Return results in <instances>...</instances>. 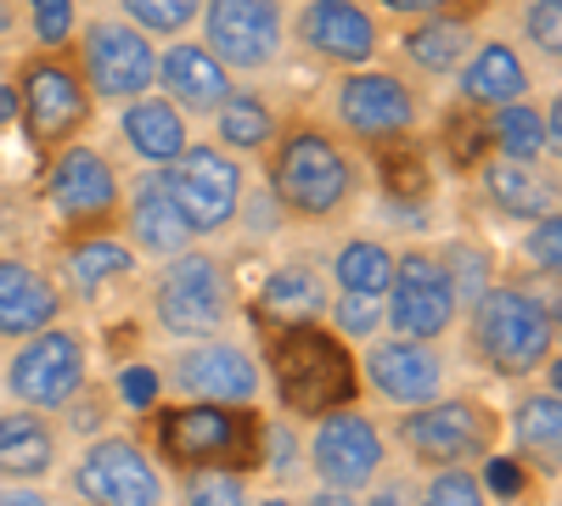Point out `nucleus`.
Instances as JSON below:
<instances>
[{"label":"nucleus","mask_w":562,"mask_h":506,"mask_svg":"<svg viewBox=\"0 0 562 506\" xmlns=\"http://www.w3.org/2000/svg\"><path fill=\"white\" fill-rule=\"evenodd\" d=\"M265 434L270 417L259 405H220V400H164L140 411V445L164 473H265Z\"/></svg>","instance_id":"nucleus-1"},{"label":"nucleus","mask_w":562,"mask_h":506,"mask_svg":"<svg viewBox=\"0 0 562 506\" xmlns=\"http://www.w3.org/2000/svg\"><path fill=\"white\" fill-rule=\"evenodd\" d=\"M68 495L79 506H164L169 484L135 434H102L74 456Z\"/></svg>","instance_id":"nucleus-14"},{"label":"nucleus","mask_w":562,"mask_h":506,"mask_svg":"<svg viewBox=\"0 0 562 506\" xmlns=\"http://www.w3.org/2000/svg\"><path fill=\"white\" fill-rule=\"evenodd\" d=\"M326 119L349 147H389L422 135L428 102H422V85L405 79L400 68L366 63V68H344L338 85L326 90Z\"/></svg>","instance_id":"nucleus-8"},{"label":"nucleus","mask_w":562,"mask_h":506,"mask_svg":"<svg viewBox=\"0 0 562 506\" xmlns=\"http://www.w3.org/2000/svg\"><path fill=\"white\" fill-rule=\"evenodd\" d=\"M164 187H169V198H175V209L186 220V232H192V243H203V237H220V232H231V225L243 220L248 164L192 135L186 153L175 164H164Z\"/></svg>","instance_id":"nucleus-11"},{"label":"nucleus","mask_w":562,"mask_h":506,"mask_svg":"<svg viewBox=\"0 0 562 506\" xmlns=\"http://www.w3.org/2000/svg\"><path fill=\"white\" fill-rule=\"evenodd\" d=\"M140 259L124 248V237L119 232H108V237H79V243H63V293H74V299H97L102 288H113V282H124V276L135 270Z\"/></svg>","instance_id":"nucleus-32"},{"label":"nucleus","mask_w":562,"mask_h":506,"mask_svg":"<svg viewBox=\"0 0 562 506\" xmlns=\"http://www.w3.org/2000/svg\"><path fill=\"white\" fill-rule=\"evenodd\" d=\"M23 7V29L40 52H57V45H74L79 29V0H18Z\"/></svg>","instance_id":"nucleus-38"},{"label":"nucleus","mask_w":562,"mask_h":506,"mask_svg":"<svg viewBox=\"0 0 562 506\" xmlns=\"http://www.w3.org/2000/svg\"><path fill=\"white\" fill-rule=\"evenodd\" d=\"M288 45L326 68H366L383 57V18L366 0H299V12H288Z\"/></svg>","instance_id":"nucleus-19"},{"label":"nucleus","mask_w":562,"mask_h":506,"mask_svg":"<svg viewBox=\"0 0 562 506\" xmlns=\"http://www.w3.org/2000/svg\"><path fill=\"white\" fill-rule=\"evenodd\" d=\"M164 389L180 400H220V405H259L265 372L259 355H248L237 338H198V344H175L158 366Z\"/></svg>","instance_id":"nucleus-18"},{"label":"nucleus","mask_w":562,"mask_h":506,"mask_svg":"<svg viewBox=\"0 0 562 506\" xmlns=\"http://www.w3.org/2000/svg\"><path fill=\"white\" fill-rule=\"evenodd\" d=\"M501 428L512 434V445L524 450V462L540 468L546 479H557V456H562V394L551 389H529L512 417H501Z\"/></svg>","instance_id":"nucleus-31"},{"label":"nucleus","mask_w":562,"mask_h":506,"mask_svg":"<svg viewBox=\"0 0 562 506\" xmlns=\"http://www.w3.org/2000/svg\"><path fill=\"white\" fill-rule=\"evenodd\" d=\"M63 417H45L29 405L0 411V484H45L63 468Z\"/></svg>","instance_id":"nucleus-23"},{"label":"nucleus","mask_w":562,"mask_h":506,"mask_svg":"<svg viewBox=\"0 0 562 506\" xmlns=\"http://www.w3.org/2000/svg\"><path fill=\"white\" fill-rule=\"evenodd\" d=\"M360 360V394L383 400L394 411H416V405H434L450 394V355L439 344H416L400 333H378L366 338Z\"/></svg>","instance_id":"nucleus-17"},{"label":"nucleus","mask_w":562,"mask_h":506,"mask_svg":"<svg viewBox=\"0 0 562 506\" xmlns=\"http://www.w3.org/2000/svg\"><path fill=\"white\" fill-rule=\"evenodd\" d=\"M74 63L90 85L97 108H124L135 97H147L158 85V45L130 29L124 18H79L74 29Z\"/></svg>","instance_id":"nucleus-12"},{"label":"nucleus","mask_w":562,"mask_h":506,"mask_svg":"<svg viewBox=\"0 0 562 506\" xmlns=\"http://www.w3.org/2000/svg\"><path fill=\"white\" fill-rule=\"evenodd\" d=\"M147 304H153L158 333L175 338V344L225 338L231 321H237V288H231L225 259L209 254V248H198V243L158 265Z\"/></svg>","instance_id":"nucleus-7"},{"label":"nucleus","mask_w":562,"mask_h":506,"mask_svg":"<svg viewBox=\"0 0 562 506\" xmlns=\"http://www.w3.org/2000/svg\"><path fill=\"white\" fill-rule=\"evenodd\" d=\"M254 506H299V495H265V501H254Z\"/></svg>","instance_id":"nucleus-49"},{"label":"nucleus","mask_w":562,"mask_h":506,"mask_svg":"<svg viewBox=\"0 0 562 506\" xmlns=\"http://www.w3.org/2000/svg\"><path fill=\"white\" fill-rule=\"evenodd\" d=\"M299 506H360V495H349V490H333V484H315Z\"/></svg>","instance_id":"nucleus-47"},{"label":"nucleus","mask_w":562,"mask_h":506,"mask_svg":"<svg viewBox=\"0 0 562 506\" xmlns=\"http://www.w3.org/2000/svg\"><path fill=\"white\" fill-rule=\"evenodd\" d=\"M378 18H434V12H456V18H479L484 0H366Z\"/></svg>","instance_id":"nucleus-43"},{"label":"nucleus","mask_w":562,"mask_h":506,"mask_svg":"<svg viewBox=\"0 0 562 506\" xmlns=\"http://www.w3.org/2000/svg\"><path fill=\"white\" fill-rule=\"evenodd\" d=\"M180 506H254L243 473H180Z\"/></svg>","instance_id":"nucleus-41"},{"label":"nucleus","mask_w":562,"mask_h":506,"mask_svg":"<svg viewBox=\"0 0 562 506\" xmlns=\"http://www.w3.org/2000/svg\"><path fill=\"white\" fill-rule=\"evenodd\" d=\"M360 506H416V479H405V468H383L360 490Z\"/></svg>","instance_id":"nucleus-44"},{"label":"nucleus","mask_w":562,"mask_h":506,"mask_svg":"<svg viewBox=\"0 0 562 506\" xmlns=\"http://www.w3.org/2000/svg\"><path fill=\"white\" fill-rule=\"evenodd\" d=\"M450 97L467 113H495L512 102H529L535 97V63L506 34H479L467 63L450 74Z\"/></svg>","instance_id":"nucleus-20"},{"label":"nucleus","mask_w":562,"mask_h":506,"mask_svg":"<svg viewBox=\"0 0 562 506\" xmlns=\"http://www.w3.org/2000/svg\"><path fill=\"white\" fill-rule=\"evenodd\" d=\"M439 265H445V276H450V288H456V304H461V315L479 304V293L495 282V259L479 248V243H445L439 248Z\"/></svg>","instance_id":"nucleus-37"},{"label":"nucleus","mask_w":562,"mask_h":506,"mask_svg":"<svg viewBox=\"0 0 562 506\" xmlns=\"http://www.w3.org/2000/svg\"><path fill=\"white\" fill-rule=\"evenodd\" d=\"M209 119H214V135H209V142L225 147L231 158H265L270 142L281 135V124H288V119H281V108L265 97V90H248V85L231 90V97H225Z\"/></svg>","instance_id":"nucleus-30"},{"label":"nucleus","mask_w":562,"mask_h":506,"mask_svg":"<svg viewBox=\"0 0 562 506\" xmlns=\"http://www.w3.org/2000/svg\"><path fill=\"white\" fill-rule=\"evenodd\" d=\"M153 90L164 102H175L186 119H209L231 90H237V74H231L198 34H186V40L158 45V85Z\"/></svg>","instance_id":"nucleus-22"},{"label":"nucleus","mask_w":562,"mask_h":506,"mask_svg":"<svg viewBox=\"0 0 562 506\" xmlns=\"http://www.w3.org/2000/svg\"><path fill=\"white\" fill-rule=\"evenodd\" d=\"M456 327H461V304L439 265V248L428 243L394 248V282L383 293V333H400L416 344H445Z\"/></svg>","instance_id":"nucleus-13"},{"label":"nucleus","mask_w":562,"mask_h":506,"mask_svg":"<svg viewBox=\"0 0 562 506\" xmlns=\"http://www.w3.org/2000/svg\"><path fill=\"white\" fill-rule=\"evenodd\" d=\"M479 198L501 220L535 225L540 214H557V164H512V158H484L473 169Z\"/></svg>","instance_id":"nucleus-28"},{"label":"nucleus","mask_w":562,"mask_h":506,"mask_svg":"<svg viewBox=\"0 0 562 506\" xmlns=\"http://www.w3.org/2000/svg\"><path fill=\"white\" fill-rule=\"evenodd\" d=\"M18 29H23V7L18 0H0V45H7Z\"/></svg>","instance_id":"nucleus-48"},{"label":"nucleus","mask_w":562,"mask_h":506,"mask_svg":"<svg viewBox=\"0 0 562 506\" xmlns=\"http://www.w3.org/2000/svg\"><path fill=\"white\" fill-rule=\"evenodd\" d=\"M416 506H490V490L473 468H439L416 484Z\"/></svg>","instance_id":"nucleus-39"},{"label":"nucleus","mask_w":562,"mask_h":506,"mask_svg":"<svg viewBox=\"0 0 562 506\" xmlns=\"http://www.w3.org/2000/svg\"><path fill=\"white\" fill-rule=\"evenodd\" d=\"M326 327H333L344 344H366L383 333V299H360V293H333L326 304Z\"/></svg>","instance_id":"nucleus-40"},{"label":"nucleus","mask_w":562,"mask_h":506,"mask_svg":"<svg viewBox=\"0 0 562 506\" xmlns=\"http://www.w3.org/2000/svg\"><path fill=\"white\" fill-rule=\"evenodd\" d=\"M158 389H164L158 366H130V372L119 378V400L135 405V411H153V405H158Z\"/></svg>","instance_id":"nucleus-45"},{"label":"nucleus","mask_w":562,"mask_h":506,"mask_svg":"<svg viewBox=\"0 0 562 506\" xmlns=\"http://www.w3.org/2000/svg\"><path fill=\"white\" fill-rule=\"evenodd\" d=\"M518 45L524 57H540L546 68L562 63V0H524L518 7Z\"/></svg>","instance_id":"nucleus-36"},{"label":"nucleus","mask_w":562,"mask_h":506,"mask_svg":"<svg viewBox=\"0 0 562 506\" xmlns=\"http://www.w3.org/2000/svg\"><path fill=\"white\" fill-rule=\"evenodd\" d=\"M68 315V293L52 270L29 259H0V344L34 338Z\"/></svg>","instance_id":"nucleus-24"},{"label":"nucleus","mask_w":562,"mask_h":506,"mask_svg":"<svg viewBox=\"0 0 562 506\" xmlns=\"http://www.w3.org/2000/svg\"><path fill=\"white\" fill-rule=\"evenodd\" d=\"M12 102L40 158L85 142L90 124H97V97H90V85L74 63V45H57V52L34 45V52H23L12 68Z\"/></svg>","instance_id":"nucleus-5"},{"label":"nucleus","mask_w":562,"mask_h":506,"mask_svg":"<svg viewBox=\"0 0 562 506\" xmlns=\"http://www.w3.org/2000/svg\"><path fill=\"white\" fill-rule=\"evenodd\" d=\"M0 506H57L45 484H0Z\"/></svg>","instance_id":"nucleus-46"},{"label":"nucleus","mask_w":562,"mask_h":506,"mask_svg":"<svg viewBox=\"0 0 562 506\" xmlns=\"http://www.w3.org/2000/svg\"><path fill=\"white\" fill-rule=\"evenodd\" d=\"M119 237L147 265H164L192 248V232H186V220L164 187V169H135V180L124 187V209H119Z\"/></svg>","instance_id":"nucleus-21"},{"label":"nucleus","mask_w":562,"mask_h":506,"mask_svg":"<svg viewBox=\"0 0 562 506\" xmlns=\"http://www.w3.org/2000/svg\"><path fill=\"white\" fill-rule=\"evenodd\" d=\"M461 321L479 366L506 383L540 378V366L557 355V293L540 299V288L518 276H495Z\"/></svg>","instance_id":"nucleus-4"},{"label":"nucleus","mask_w":562,"mask_h":506,"mask_svg":"<svg viewBox=\"0 0 562 506\" xmlns=\"http://www.w3.org/2000/svg\"><path fill=\"white\" fill-rule=\"evenodd\" d=\"M259 372L270 378L276 405L293 423H315L326 411L360 405V360L326 321L259 327Z\"/></svg>","instance_id":"nucleus-3"},{"label":"nucleus","mask_w":562,"mask_h":506,"mask_svg":"<svg viewBox=\"0 0 562 506\" xmlns=\"http://www.w3.org/2000/svg\"><path fill=\"white\" fill-rule=\"evenodd\" d=\"M333 304V282H326V265L293 254L265 270V282L254 288V321L259 327H293V321H326Z\"/></svg>","instance_id":"nucleus-25"},{"label":"nucleus","mask_w":562,"mask_h":506,"mask_svg":"<svg viewBox=\"0 0 562 506\" xmlns=\"http://www.w3.org/2000/svg\"><path fill=\"white\" fill-rule=\"evenodd\" d=\"M198 40L231 74H270L288 57V0H203Z\"/></svg>","instance_id":"nucleus-16"},{"label":"nucleus","mask_w":562,"mask_h":506,"mask_svg":"<svg viewBox=\"0 0 562 506\" xmlns=\"http://www.w3.org/2000/svg\"><path fill=\"white\" fill-rule=\"evenodd\" d=\"M524 265H529V276L557 282V270H562V214H540L524 232Z\"/></svg>","instance_id":"nucleus-42"},{"label":"nucleus","mask_w":562,"mask_h":506,"mask_svg":"<svg viewBox=\"0 0 562 506\" xmlns=\"http://www.w3.org/2000/svg\"><path fill=\"white\" fill-rule=\"evenodd\" d=\"M0 389H7L12 405L63 417V411L90 389V344H85V333L68 327V321H57V327H45L34 338H18Z\"/></svg>","instance_id":"nucleus-10"},{"label":"nucleus","mask_w":562,"mask_h":506,"mask_svg":"<svg viewBox=\"0 0 562 506\" xmlns=\"http://www.w3.org/2000/svg\"><path fill=\"white\" fill-rule=\"evenodd\" d=\"M333 293H360V299H383L394 282V248L383 237H344L333 265H326Z\"/></svg>","instance_id":"nucleus-34"},{"label":"nucleus","mask_w":562,"mask_h":506,"mask_svg":"<svg viewBox=\"0 0 562 506\" xmlns=\"http://www.w3.org/2000/svg\"><path fill=\"white\" fill-rule=\"evenodd\" d=\"M304 468H310L315 484L360 495L389 468V428L371 417L366 405L326 411V417H315L310 434H304Z\"/></svg>","instance_id":"nucleus-15"},{"label":"nucleus","mask_w":562,"mask_h":506,"mask_svg":"<svg viewBox=\"0 0 562 506\" xmlns=\"http://www.w3.org/2000/svg\"><path fill=\"white\" fill-rule=\"evenodd\" d=\"M34 198L52 209L63 243H79V237H108L119 232V209H124V175L119 164L90 147V142H74L63 153L45 158L40 180H34Z\"/></svg>","instance_id":"nucleus-9"},{"label":"nucleus","mask_w":562,"mask_h":506,"mask_svg":"<svg viewBox=\"0 0 562 506\" xmlns=\"http://www.w3.org/2000/svg\"><path fill=\"white\" fill-rule=\"evenodd\" d=\"M484 135H490V158H512V164H557L562 158V108L557 97L540 108L529 102H512L484 113Z\"/></svg>","instance_id":"nucleus-27"},{"label":"nucleus","mask_w":562,"mask_h":506,"mask_svg":"<svg viewBox=\"0 0 562 506\" xmlns=\"http://www.w3.org/2000/svg\"><path fill=\"white\" fill-rule=\"evenodd\" d=\"M119 142L135 153L140 169H164L186 153V142H192V119L175 102H164L158 90H147V97L119 108Z\"/></svg>","instance_id":"nucleus-29"},{"label":"nucleus","mask_w":562,"mask_h":506,"mask_svg":"<svg viewBox=\"0 0 562 506\" xmlns=\"http://www.w3.org/2000/svg\"><path fill=\"white\" fill-rule=\"evenodd\" d=\"M400 74L405 79H450L467 52L479 45V23L473 18H456V12H434V18H411V29H400Z\"/></svg>","instance_id":"nucleus-26"},{"label":"nucleus","mask_w":562,"mask_h":506,"mask_svg":"<svg viewBox=\"0 0 562 506\" xmlns=\"http://www.w3.org/2000/svg\"><path fill=\"white\" fill-rule=\"evenodd\" d=\"M484 7H490V0H484Z\"/></svg>","instance_id":"nucleus-50"},{"label":"nucleus","mask_w":562,"mask_h":506,"mask_svg":"<svg viewBox=\"0 0 562 506\" xmlns=\"http://www.w3.org/2000/svg\"><path fill=\"white\" fill-rule=\"evenodd\" d=\"M394 445L411 468L422 473H439V468H479L501 450L506 428H501V411L479 394H445L434 405H416L394 417Z\"/></svg>","instance_id":"nucleus-6"},{"label":"nucleus","mask_w":562,"mask_h":506,"mask_svg":"<svg viewBox=\"0 0 562 506\" xmlns=\"http://www.w3.org/2000/svg\"><path fill=\"white\" fill-rule=\"evenodd\" d=\"M371 169H378V187H383V203L389 209H422L434 198V164H428V147L416 142H389V147H371Z\"/></svg>","instance_id":"nucleus-33"},{"label":"nucleus","mask_w":562,"mask_h":506,"mask_svg":"<svg viewBox=\"0 0 562 506\" xmlns=\"http://www.w3.org/2000/svg\"><path fill=\"white\" fill-rule=\"evenodd\" d=\"M198 12H203V0H119V18L140 29L153 45L198 34Z\"/></svg>","instance_id":"nucleus-35"},{"label":"nucleus","mask_w":562,"mask_h":506,"mask_svg":"<svg viewBox=\"0 0 562 506\" xmlns=\"http://www.w3.org/2000/svg\"><path fill=\"white\" fill-rule=\"evenodd\" d=\"M265 192L293 225H338L366 192V164L333 124L288 119L265 153Z\"/></svg>","instance_id":"nucleus-2"}]
</instances>
